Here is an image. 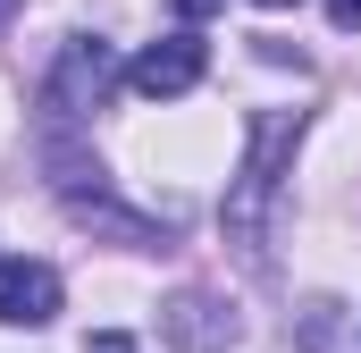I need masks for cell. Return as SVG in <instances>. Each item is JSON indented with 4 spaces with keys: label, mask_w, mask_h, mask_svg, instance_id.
<instances>
[{
    "label": "cell",
    "mask_w": 361,
    "mask_h": 353,
    "mask_svg": "<svg viewBox=\"0 0 361 353\" xmlns=\"http://www.w3.org/2000/svg\"><path fill=\"white\" fill-rule=\"evenodd\" d=\"M294 143H302V109H252V126H244V169L227 176V202H219L227 253L244 269H269L286 176H294Z\"/></svg>",
    "instance_id": "1"
},
{
    "label": "cell",
    "mask_w": 361,
    "mask_h": 353,
    "mask_svg": "<svg viewBox=\"0 0 361 353\" xmlns=\"http://www.w3.org/2000/svg\"><path fill=\"white\" fill-rule=\"evenodd\" d=\"M42 169H51V185H59V202L85 219V227H101V236H118V244H152L160 227L143 219V210H126L118 193H109V176H101V160L92 152H76L68 135H51L42 143Z\"/></svg>",
    "instance_id": "2"
},
{
    "label": "cell",
    "mask_w": 361,
    "mask_h": 353,
    "mask_svg": "<svg viewBox=\"0 0 361 353\" xmlns=\"http://www.w3.org/2000/svg\"><path fill=\"white\" fill-rule=\"evenodd\" d=\"M109 85H118V51L101 42V34H76L68 51H59V68H51V85H42V109L68 126V118H85V109H101L109 101Z\"/></svg>",
    "instance_id": "3"
},
{
    "label": "cell",
    "mask_w": 361,
    "mask_h": 353,
    "mask_svg": "<svg viewBox=\"0 0 361 353\" xmlns=\"http://www.w3.org/2000/svg\"><path fill=\"white\" fill-rule=\"evenodd\" d=\"M160 337H169L177 353H227L235 337H244V320H235L210 286H185V294L160 303Z\"/></svg>",
    "instance_id": "4"
},
{
    "label": "cell",
    "mask_w": 361,
    "mask_h": 353,
    "mask_svg": "<svg viewBox=\"0 0 361 353\" xmlns=\"http://www.w3.org/2000/svg\"><path fill=\"white\" fill-rule=\"evenodd\" d=\"M202 68H210V42H202V34H160L152 51H135L126 85L143 92V101H177V92L202 85Z\"/></svg>",
    "instance_id": "5"
},
{
    "label": "cell",
    "mask_w": 361,
    "mask_h": 353,
    "mask_svg": "<svg viewBox=\"0 0 361 353\" xmlns=\"http://www.w3.org/2000/svg\"><path fill=\"white\" fill-rule=\"evenodd\" d=\"M42 320H59V269L0 253V328H42Z\"/></svg>",
    "instance_id": "6"
},
{
    "label": "cell",
    "mask_w": 361,
    "mask_h": 353,
    "mask_svg": "<svg viewBox=\"0 0 361 353\" xmlns=\"http://www.w3.org/2000/svg\"><path fill=\"white\" fill-rule=\"evenodd\" d=\"M85 353H135V337H118V328H101V337H85Z\"/></svg>",
    "instance_id": "7"
},
{
    "label": "cell",
    "mask_w": 361,
    "mask_h": 353,
    "mask_svg": "<svg viewBox=\"0 0 361 353\" xmlns=\"http://www.w3.org/2000/svg\"><path fill=\"white\" fill-rule=\"evenodd\" d=\"M328 17H336L345 34H361V0H328Z\"/></svg>",
    "instance_id": "8"
},
{
    "label": "cell",
    "mask_w": 361,
    "mask_h": 353,
    "mask_svg": "<svg viewBox=\"0 0 361 353\" xmlns=\"http://www.w3.org/2000/svg\"><path fill=\"white\" fill-rule=\"evenodd\" d=\"M185 17H219V8H227V0H177Z\"/></svg>",
    "instance_id": "9"
},
{
    "label": "cell",
    "mask_w": 361,
    "mask_h": 353,
    "mask_svg": "<svg viewBox=\"0 0 361 353\" xmlns=\"http://www.w3.org/2000/svg\"><path fill=\"white\" fill-rule=\"evenodd\" d=\"M17 8H25V0H0V25H8V17H17Z\"/></svg>",
    "instance_id": "10"
},
{
    "label": "cell",
    "mask_w": 361,
    "mask_h": 353,
    "mask_svg": "<svg viewBox=\"0 0 361 353\" xmlns=\"http://www.w3.org/2000/svg\"><path fill=\"white\" fill-rule=\"evenodd\" d=\"M261 8H294V0H261Z\"/></svg>",
    "instance_id": "11"
}]
</instances>
